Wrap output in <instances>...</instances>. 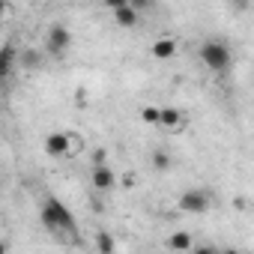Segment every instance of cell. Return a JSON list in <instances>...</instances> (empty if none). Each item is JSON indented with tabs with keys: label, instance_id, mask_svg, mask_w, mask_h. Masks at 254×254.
I'll use <instances>...</instances> for the list:
<instances>
[{
	"label": "cell",
	"instance_id": "cell-1",
	"mask_svg": "<svg viewBox=\"0 0 254 254\" xmlns=\"http://www.w3.org/2000/svg\"><path fill=\"white\" fill-rule=\"evenodd\" d=\"M39 218H42V224H45L51 233H60V236H75V233H78V224H75L72 209H69L60 197H54V194H48V197L42 200Z\"/></svg>",
	"mask_w": 254,
	"mask_h": 254
},
{
	"label": "cell",
	"instance_id": "cell-2",
	"mask_svg": "<svg viewBox=\"0 0 254 254\" xmlns=\"http://www.w3.org/2000/svg\"><path fill=\"white\" fill-rule=\"evenodd\" d=\"M200 60H203L212 72H224V69L230 66V48H227L224 42H218V39H209V42L200 45Z\"/></svg>",
	"mask_w": 254,
	"mask_h": 254
},
{
	"label": "cell",
	"instance_id": "cell-3",
	"mask_svg": "<svg viewBox=\"0 0 254 254\" xmlns=\"http://www.w3.org/2000/svg\"><path fill=\"white\" fill-rule=\"evenodd\" d=\"M209 203H212V200H209V194H206L203 189H189V191L180 194V209H183V212H191V215L206 212Z\"/></svg>",
	"mask_w": 254,
	"mask_h": 254
},
{
	"label": "cell",
	"instance_id": "cell-4",
	"mask_svg": "<svg viewBox=\"0 0 254 254\" xmlns=\"http://www.w3.org/2000/svg\"><path fill=\"white\" fill-rule=\"evenodd\" d=\"M72 45V33H69V27H63V24H54L51 30H48V39H45V48H48V54H54V57H60V54H66V48Z\"/></svg>",
	"mask_w": 254,
	"mask_h": 254
},
{
	"label": "cell",
	"instance_id": "cell-5",
	"mask_svg": "<svg viewBox=\"0 0 254 254\" xmlns=\"http://www.w3.org/2000/svg\"><path fill=\"white\" fill-rule=\"evenodd\" d=\"M93 189L96 191H114L117 189V174L111 165H96L93 168Z\"/></svg>",
	"mask_w": 254,
	"mask_h": 254
},
{
	"label": "cell",
	"instance_id": "cell-6",
	"mask_svg": "<svg viewBox=\"0 0 254 254\" xmlns=\"http://www.w3.org/2000/svg\"><path fill=\"white\" fill-rule=\"evenodd\" d=\"M108 6L114 9V18H117L120 27H135V24H138V12L126 3V0H111Z\"/></svg>",
	"mask_w": 254,
	"mask_h": 254
},
{
	"label": "cell",
	"instance_id": "cell-7",
	"mask_svg": "<svg viewBox=\"0 0 254 254\" xmlns=\"http://www.w3.org/2000/svg\"><path fill=\"white\" fill-rule=\"evenodd\" d=\"M156 126H162V129H168V132H183L186 117L177 108H159V123Z\"/></svg>",
	"mask_w": 254,
	"mask_h": 254
},
{
	"label": "cell",
	"instance_id": "cell-8",
	"mask_svg": "<svg viewBox=\"0 0 254 254\" xmlns=\"http://www.w3.org/2000/svg\"><path fill=\"white\" fill-rule=\"evenodd\" d=\"M15 63H18V51H15L12 42H6L3 48H0V81L15 72Z\"/></svg>",
	"mask_w": 254,
	"mask_h": 254
},
{
	"label": "cell",
	"instance_id": "cell-9",
	"mask_svg": "<svg viewBox=\"0 0 254 254\" xmlns=\"http://www.w3.org/2000/svg\"><path fill=\"white\" fill-rule=\"evenodd\" d=\"M45 153L48 156H69V135L66 132H51L45 138Z\"/></svg>",
	"mask_w": 254,
	"mask_h": 254
},
{
	"label": "cell",
	"instance_id": "cell-10",
	"mask_svg": "<svg viewBox=\"0 0 254 254\" xmlns=\"http://www.w3.org/2000/svg\"><path fill=\"white\" fill-rule=\"evenodd\" d=\"M18 66L27 69V72H33V69L42 66V54L33 51V48H21V51H18Z\"/></svg>",
	"mask_w": 254,
	"mask_h": 254
},
{
	"label": "cell",
	"instance_id": "cell-11",
	"mask_svg": "<svg viewBox=\"0 0 254 254\" xmlns=\"http://www.w3.org/2000/svg\"><path fill=\"white\" fill-rule=\"evenodd\" d=\"M174 54H177V42H174V39H156V45H153V57L168 60V57H174Z\"/></svg>",
	"mask_w": 254,
	"mask_h": 254
},
{
	"label": "cell",
	"instance_id": "cell-12",
	"mask_svg": "<svg viewBox=\"0 0 254 254\" xmlns=\"http://www.w3.org/2000/svg\"><path fill=\"white\" fill-rule=\"evenodd\" d=\"M168 245H171L174 251H189V248H191V233H186V230H177V233L168 239Z\"/></svg>",
	"mask_w": 254,
	"mask_h": 254
},
{
	"label": "cell",
	"instance_id": "cell-13",
	"mask_svg": "<svg viewBox=\"0 0 254 254\" xmlns=\"http://www.w3.org/2000/svg\"><path fill=\"white\" fill-rule=\"evenodd\" d=\"M96 248H99V254H114V248H117V245H114L111 233H105V230H102V233L96 236Z\"/></svg>",
	"mask_w": 254,
	"mask_h": 254
},
{
	"label": "cell",
	"instance_id": "cell-14",
	"mask_svg": "<svg viewBox=\"0 0 254 254\" xmlns=\"http://www.w3.org/2000/svg\"><path fill=\"white\" fill-rule=\"evenodd\" d=\"M141 120L147 126H156L159 123V108H141Z\"/></svg>",
	"mask_w": 254,
	"mask_h": 254
},
{
	"label": "cell",
	"instance_id": "cell-15",
	"mask_svg": "<svg viewBox=\"0 0 254 254\" xmlns=\"http://www.w3.org/2000/svg\"><path fill=\"white\" fill-rule=\"evenodd\" d=\"M153 165L159 171H171V156L168 153H153Z\"/></svg>",
	"mask_w": 254,
	"mask_h": 254
},
{
	"label": "cell",
	"instance_id": "cell-16",
	"mask_svg": "<svg viewBox=\"0 0 254 254\" xmlns=\"http://www.w3.org/2000/svg\"><path fill=\"white\" fill-rule=\"evenodd\" d=\"M191 254H218V251H215L212 245H197V248H194Z\"/></svg>",
	"mask_w": 254,
	"mask_h": 254
},
{
	"label": "cell",
	"instance_id": "cell-17",
	"mask_svg": "<svg viewBox=\"0 0 254 254\" xmlns=\"http://www.w3.org/2000/svg\"><path fill=\"white\" fill-rule=\"evenodd\" d=\"M218 254H242V251H236V248H227V251H218Z\"/></svg>",
	"mask_w": 254,
	"mask_h": 254
},
{
	"label": "cell",
	"instance_id": "cell-18",
	"mask_svg": "<svg viewBox=\"0 0 254 254\" xmlns=\"http://www.w3.org/2000/svg\"><path fill=\"white\" fill-rule=\"evenodd\" d=\"M6 12V3H3V0H0V15H3Z\"/></svg>",
	"mask_w": 254,
	"mask_h": 254
},
{
	"label": "cell",
	"instance_id": "cell-19",
	"mask_svg": "<svg viewBox=\"0 0 254 254\" xmlns=\"http://www.w3.org/2000/svg\"><path fill=\"white\" fill-rule=\"evenodd\" d=\"M0 254H6V245H3V242H0Z\"/></svg>",
	"mask_w": 254,
	"mask_h": 254
}]
</instances>
